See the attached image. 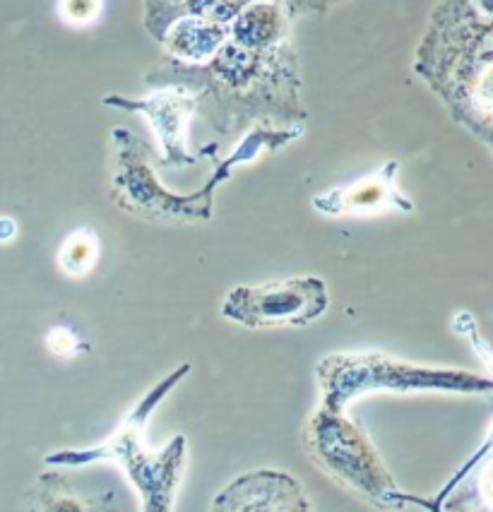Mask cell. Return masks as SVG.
Instances as JSON below:
<instances>
[{
	"instance_id": "1",
	"label": "cell",
	"mask_w": 493,
	"mask_h": 512,
	"mask_svg": "<svg viewBox=\"0 0 493 512\" xmlns=\"http://www.w3.org/2000/svg\"><path fill=\"white\" fill-rule=\"evenodd\" d=\"M493 17L481 3L450 0L431 10L414 61L417 73L445 109L472 135L491 145Z\"/></svg>"
},
{
	"instance_id": "2",
	"label": "cell",
	"mask_w": 493,
	"mask_h": 512,
	"mask_svg": "<svg viewBox=\"0 0 493 512\" xmlns=\"http://www.w3.org/2000/svg\"><path fill=\"white\" fill-rule=\"evenodd\" d=\"M301 138L299 128L291 130H267L258 128L229 154L217 162L215 174L203 188L190 195H178L162 188L150 166V147L126 128L111 130L114 145V169H111V200L123 212L147 219L157 224H193L207 222L215 207V190L219 183L229 181L231 169L243 162H253L260 152H275L287 142Z\"/></svg>"
},
{
	"instance_id": "3",
	"label": "cell",
	"mask_w": 493,
	"mask_h": 512,
	"mask_svg": "<svg viewBox=\"0 0 493 512\" xmlns=\"http://www.w3.org/2000/svg\"><path fill=\"white\" fill-rule=\"evenodd\" d=\"M190 373V363H181L176 371L159 380L150 392L140 397L138 404L126 414L104 443L82 450H58L46 455L49 467H87L94 462H116L135 486L140 496L142 512H174L178 488L183 481V469L188 460L186 436H174L169 445L152 452L145 443V428L150 416L174 388Z\"/></svg>"
},
{
	"instance_id": "4",
	"label": "cell",
	"mask_w": 493,
	"mask_h": 512,
	"mask_svg": "<svg viewBox=\"0 0 493 512\" xmlns=\"http://www.w3.org/2000/svg\"><path fill=\"white\" fill-rule=\"evenodd\" d=\"M301 443L318 469L373 508L400 512L409 505H417L429 512H441L433 498L414 496L397 486L373 440L347 414L318 407L308 416L301 431Z\"/></svg>"
},
{
	"instance_id": "5",
	"label": "cell",
	"mask_w": 493,
	"mask_h": 512,
	"mask_svg": "<svg viewBox=\"0 0 493 512\" xmlns=\"http://www.w3.org/2000/svg\"><path fill=\"white\" fill-rule=\"evenodd\" d=\"M316 378L323 392L320 409L344 414L359 397L371 392H450V395H489L491 378L462 368L419 366L388 354H330L318 361Z\"/></svg>"
},
{
	"instance_id": "6",
	"label": "cell",
	"mask_w": 493,
	"mask_h": 512,
	"mask_svg": "<svg viewBox=\"0 0 493 512\" xmlns=\"http://www.w3.org/2000/svg\"><path fill=\"white\" fill-rule=\"evenodd\" d=\"M243 3H147L145 27L174 61L207 65L227 44Z\"/></svg>"
},
{
	"instance_id": "7",
	"label": "cell",
	"mask_w": 493,
	"mask_h": 512,
	"mask_svg": "<svg viewBox=\"0 0 493 512\" xmlns=\"http://www.w3.org/2000/svg\"><path fill=\"white\" fill-rule=\"evenodd\" d=\"M328 284L320 277H296L260 287H236L222 303V315L248 330L306 327L328 311Z\"/></svg>"
},
{
	"instance_id": "8",
	"label": "cell",
	"mask_w": 493,
	"mask_h": 512,
	"mask_svg": "<svg viewBox=\"0 0 493 512\" xmlns=\"http://www.w3.org/2000/svg\"><path fill=\"white\" fill-rule=\"evenodd\" d=\"M104 104L114 106V109L142 113L152 123L159 145H162V166H190L198 162V157L190 154L186 147V125L190 116L198 111V99L186 89L169 87L147 99L106 94Z\"/></svg>"
},
{
	"instance_id": "9",
	"label": "cell",
	"mask_w": 493,
	"mask_h": 512,
	"mask_svg": "<svg viewBox=\"0 0 493 512\" xmlns=\"http://www.w3.org/2000/svg\"><path fill=\"white\" fill-rule=\"evenodd\" d=\"M210 512H313V508L291 474L253 469L229 481L212 500Z\"/></svg>"
},
{
	"instance_id": "10",
	"label": "cell",
	"mask_w": 493,
	"mask_h": 512,
	"mask_svg": "<svg viewBox=\"0 0 493 512\" xmlns=\"http://www.w3.org/2000/svg\"><path fill=\"white\" fill-rule=\"evenodd\" d=\"M400 166L397 162H385L376 174L366 176L364 181L354 183L347 188H335L328 193L316 195L313 207L323 214H356V212H376L397 207L402 212H412L414 202L405 198L400 190L395 188V178Z\"/></svg>"
},
{
	"instance_id": "11",
	"label": "cell",
	"mask_w": 493,
	"mask_h": 512,
	"mask_svg": "<svg viewBox=\"0 0 493 512\" xmlns=\"http://www.w3.org/2000/svg\"><path fill=\"white\" fill-rule=\"evenodd\" d=\"M25 512H118V498L111 488L94 493L77 488L68 474L51 467L27 491Z\"/></svg>"
},
{
	"instance_id": "12",
	"label": "cell",
	"mask_w": 493,
	"mask_h": 512,
	"mask_svg": "<svg viewBox=\"0 0 493 512\" xmlns=\"http://www.w3.org/2000/svg\"><path fill=\"white\" fill-rule=\"evenodd\" d=\"M99 258V241L92 229H77L75 234L65 238L58 253V263H61L65 275H87Z\"/></svg>"
},
{
	"instance_id": "13",
	"label": "cell",
	"mask_w": 493,
	"mask_h": 512,
	"mask_svg": "<svg viewBox=\"0 0 493 512\" xmlns=\"http://www.w3.org/2000/svg\"><path fill=\"white\" fill-rule=\"evenodd\" d=\"M49 349L58 356H73L75 351L85 349V344L77 339L75 332L65 330V327H56L49 335Z\"/></svg>"
},
{
	"instance_id": "14",
	"label": "cell",
	"mask_w": 493,
	"mask_h": 512,
	"mask_svg": "<svg viewBox=\"0 0 493 512\" xmlns=\"http://www.w3.org/2000/svg\"><path fill=\"white\" fill-rule=\"evenodd\" d=\"M13 236H15V222H10V219H0V241Z\"/></svg>"
}]
</instances>
